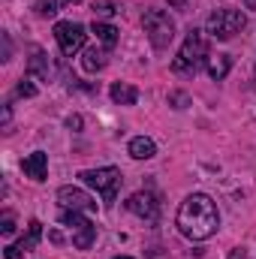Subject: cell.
I'll list each match as a JSON object with an SVG mask.
<instances>
[{"instance_id":"1","label":"cell","mask_w":256,"mask_h":259,"mask_svg":"<svg viewBox=\"0 0 256 259\" xmlns=\"http://www.w3.org/2000/svg\"><path fill=\"white\" fill-rule=\"evenodd\" d=\"M178 229L184 238L190 241H205L211 238L217 229H220V211H217V202L205 193H190L181 208H178V217H175Z\"/></svg>"},{"instance_id":"2","label":"cell","mask_w":256,"mask_h":259,"mask_svg":"<svg viewBox=\"0 0 256 259\" xmlns=\"http://www.w3.org/2000/svg\"><path fill=\"white\" fill-rule=\"evenodd\" d=\"M208 58H211V55H208V39H205V33L196 30V27H190L187 36H184V42H181V49H178V55H175V61H172V72L193 78L202 66L208 64Z\"/></svg>"},{"instance_id":"3","label":"cell","mask_w":256,"mask_h":259,"mask_svg":"<svg viewBox=\"0 0 256 259\" xmlns=\"http://www.w3.org/2000/svg\"><path fill=\"white\" fill-rule=\"evenodd\" d=\"M78 178H81V184L94 187L97 193L103 196V202H106V205H112V202L118 199V190H121V184H124V175H121V169H118V166L84 169V172H78Z\"/></svg>"},{"instance_id":"4","label":"cell","mask_w":256,"mask_h":259,"mask_svg":"<svg viewBox=\"0 0 256 259\" xmlns=\"http://www.w3.org/2000/svg\"><path fill=\"white\" fill-rule=\"evenodd\" d=\"M247 27V15L238 12V9H214L208 15V24H205V33L211 39H220V42H229L235 33H241Z\"/></svg>"},{"instance_id":"5","label":"cell","mask_w":256,"mask_h":259,"mask_svg":"<svg viewBox=\"0 0 256 259\" xmlns=\"http://www.w3.org/2000/svg\"><path fill=\"white\" fill-rule=\"evenodd\" d=\"M142 27H145V33H148V39H151L154 49H169V42L175 39V21L163 9L145 12L142 15Z\"/></svg>"},{"instance_id":"6","label":"cell","mask_w":256,"mask_h":259,"mask_svg":"<svg viewBox=\"0 0 256 259\" xmlns=\"http://www.w3.org/2000/svg\"><path fill=\"white\" fill-rule=\"evenodd\" d=\"M61 223L72 229V244H75L78 250L94 247V241H97V226L84 217V211H69V208H61Z\"/></svg>"},{"instance_id":"7","label":"cell","mask_w":256,"mask_h":259,"mask_svg":"<svg viewBox=\"0 0 256 259\" xmlns=\"http://www.w3.org/2000/svg\"><path fill=\"white\" fill-rule=\"evenodd\" d=\"M55 39H58L64 58H72V55H78V52L84 49L88 30H84V24H78V21H58V24H55Z\"/></svg>"},{"instance_id":"8","label":"cell","mask_w":256,"mask_h":259,"mask_svg":"<svg viewBox=\"0 0 256 259\" xmlns=\"http://www.w3.org/2000/svg\"><path fill=\"white\" fill-rule=\"evenodd\" d=\"M127 211H133L136 217H142V220H148V223H157V217H160V202H157V196L154 193H133L127 199Z\"/></svg>"},{"instance_id":"9","label":"cell","mask_w":256,"mask_h":259,"mask_svg":"<svg viewBox=\"0 0 256 259\" xmlns=\"http://www.w3.org/2000/svg\"><path fill=\"white\" fill-rule=\"evenodd\" d=\"M39 238H42V223H39V220H30V223H27V235L18 238L15 244H9V247L3 250V256L6 259H21L24 253H30V250L39 244Z\"/></svg>"},{"instance_id":"10","label":"cell","mask_w":256,"mask_h":259,"mask_svg":"<svg viewBox=\"0 0 256 259\" xmlns=\"http://www.w3.org/2000/svg\"><path fill=\"white\" fill-rule=\"evenodd\" d=\"M58 202H61V208H69V211H97L94 196L84 193L81 187H61L58 190Z\"/></svg>"},{"instance_id":"11","label":"cell","mask_w":256,"mask_h":259,"mask_svg":"<svg viewBox=\"0 0 256 259\" xmlns=\"http://www.w3.org/2000/svg\"><path fill=\"white\" fill-rule=\"evenodd\" d=\"M21 169H24L27 178H33V181H46V178H49V154H46V151H33V154H27V157L21 160Z\"/></svg>"},{"instance_id":"12","label":"cell","mask_w":256,"mask_h":259,"mask_svg":"<svg viewBox=\"0 0 256 259\" xmlns=\"http://www.w3.org/2000/svg\"><path fill=\"white\" fill-rule=\"evenodd\" d=\"M91 33L97 36V42H103L109 52L118 46V39H121V33H118V27L115 24H109V21H97L94 18V24H91Z\"/></svg>"},{"instance_id":"13","label":"cell","mask_w":256,"mask_h":259,"mask_svg":"<svg viewBox=\"0 0 256 259\" xmlns=\"http://www.w3.org/2000/svg\"><path fill=\"white\" fill-rule=\"evenodd\" d=\"M109 64V49L106 46H94V49H84V58H81V66L84 72H100Z\"/></svg>"},{"instance_id":"14","label":"cell","mask_w":256,"mask_h":259,"mask_svg":"<svg viewBox=\"0 0 256 259\" xmlns=\"http://www.w3.org/2000/svg\"><path fill=\"white\" fill-rule=\"evenodd\" d=\"M27 72L30 75H36V78H42V81H49L52 78V61H49V55L46 52H39V49H33V55H30V61H27Z\"/></svg>"},{"instance_id":"15","label":"cell","mask_w":256,"mask_h":259,"mask_svg":"<svg viewBox=\"0 0 256 259\" xmlns=\"http://www.w3.org/2000/svg\"><path fill=\"white\" fill-rule=\"evenodd\" d=\"M127 151H130L133 160H151V157L157 154V145H154V139H148V136H136V139H130Z\"/></svg>"},{"instance_id":"16","label":"cell","mask_w":256,"mask_h":259,"mask_svg":"<svg viewBox=\"0 0 256 259\" xmlns=\"http://www.w3.org/2000/svg\"><path fill=\"white\" fill-rule=\"evenodd\" d=\"M205 69H208V75H211L214 81H223V78L229 75V69H232V58H229V55H211L208 64H205Z\"/></svg>"},{"instance_id":"17","label":"cell","mask_w":256,"mask_h":259,"mask_svg":"<svg viewBox=\"0 0 256 259\" xmlns=\"http://www.w3.org/2000/svg\"><path fill=\"white\" fill-rule=\"evenodd\" d=\"M109 94H112V100H115L118 106H136V103H139V91H136L133 84H127V81H115Z\"/></svg>"},{"instance_id":"18","label":"cell","mask_w":256,"mask_h":259,"mask_svg":"<svg viewBox=\"0 0 256 259\" xmlns=\"http://www.w3.org/2000/svg\"><path fill=\"white\" fill-rule=\"evenodd\" d=\"M75 3H81V0H36L33 3V12L39 18H55L64 6H75Z\"/></svg>"},{"instance_id":"19","label":"cell","mask_w":256,"mask_h":259,"mask_svg":"<svg viewBox=\"0 0 256 259\" xmlns=\"http://www.w3.org/2000/svg\"><path fill=\"white\" fill-rule=\"evenodd\" d=\"M91 9H94L97 21H103V18H112V15H118V6H115L112 0H94V3H91Z\"/></svg>"},{"instance_id":"20","label":"cell","mask_w":256,"mask_h":259,"mask_svg":"<svg viewBox=\"0 0 256 259\" xmlns=\"http://www.w3.org/2000/svg\"><path fill=\"white\" fill-rule=\"evenodd\" d=\"M169 106L178 109V112L187 109V106H190V94H187V91H172V94H169Z\"/></svg>"},{"instance_id":"21","label":"cell","mask_w":256,"mask_h":259,"mask_svg":"<svg viewBox=\"0 0 256 259\" xmlns=\"http://www.w3.org/2000/svg\"><path fill=\"white\" fill-rule=\"evenodd\" d=\"M15 97H36V84L30 78H21L18 88H15Z\"/></svg>"},{"instance_id":"22","label":"cell","mask_w":256,"mask_h":259,"mask_svg":"<svg viewBox=\"0 0 256 259\" xmlns=\"http://www.w3.org/2000/svg\"><path fill=\"white\" fill-rule=\"evenodd\" d=\"M0 232H3V235H12V232H15V214H12V211H3V217H0Z\"/></svg>"},{"instance_id":"23","label":"cell","mask_w":256,"mask_h":259,"mask_svg":"<svg viewBox=\"0 0 256 259\" xmlns=\"http://www.w3.org/2000/svg\"><path fill=\"white\" fill-rule=\"evenodd\" d=\"M0 39H3V55H0V61H12V39H9V33H3Z\"/></svg>"},{"instance_id":"24","label":"cell","mask_w":256,"mask_h":259,"mask_svg":"<svg viewBox=\"0 0 256 259\" xmlns=\"http://www.w3.org/2000/svg\"><path fill=\"white\" fill-rule=\"evenodd\" d=\"M81 124H84V121H81V115H69V118H66V127L72 130V133H78Z\"/></svg>"},{"instance_id":"25","label":"cell","mask_w":256,"mask_h":259,"mask_svg":"<svg viewBox=\"0 0 256 259\" xmlns=\"http://www.w3.org/2000/svg\"><path fill=\"white\" fill-rule=\"evenodd\" d=\"M9 121H12V106H3V130L9 133Z\"/></svg>"},{"instance_id":"26","label":"cell","mask_w":256,"mask_h":259,"mask_svg":"<svg viewBox=\"0 0 256 259\" xmlns=\"http://www.w3.org/2000/svg\"><path fill=\"white\" fill-rule=\"evenodd\" d=\"M229 259H247V250H244V247H235V250L229 253Z\"/></svg>"},{"instance_id":"27","label":"cell","mask_w":256,"mask_h":259,"mask_svg":"<svg viewBox=\"0 0 256 259\" xmlns=\"http://www.w3.org/2000/svg\"><path fill=\"white\" fill-rule=\"evenodd\" d=\"M244 6H247V9H256V0H244Z\"/></svg>"},{"instance_id":"28","label":"cell","mask_w":256,"mask_h":259,"mask_svg":"<svg viewBox=\"0 0 256 259\" xmlns=\"http://www.w3.org/2000/svg\"><path fill=\"white\" fill-rule=\"evenodd\" d=\"M118 259H130V256H118Z\"/></svg>"}]
</instances>
